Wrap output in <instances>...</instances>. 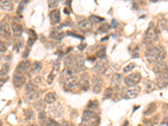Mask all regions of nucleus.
Segmentation results:
<instances>
[{
  "label": "nucleus",
  "instance_id": "obj_1",
  "mask_svg": "<svg viewBox=\"0 0 168 126\" xmlns=\"http://www.w3.org/2000/svg\"><path fill=\"white\" fill-rule=\"evenodd\" d=\"M166 51L162 46H151L145 51V57L150 63H159L165 58Z\"/></svg>",
  "mask_w": 168,
  "mask_h": 126
},
{
  "label": "nucleus",
  "instance_id": "obj_2",
  "mask_svg": "<svg viewBox=\"0 0 168 126\" xmlns=\"http://www.w3.org/2000/svg\"><path fill=\"white\" fill-rule=\"evenodd\" d=\"M40 97V91L37 84L34 81H30L25 87V98L29 101H36Z\"/></svg>",
  "mask_w": 168,
  "mask_h": 126
},
{
  "label": "nucleus",
  "instance_id": "obj_3",
  "mask_svg": "<svg viewBox=\"0 0 168 126\" xmlns=\"http://www.w3.org/2000/svg\"><path fill=\"white\" fill-rule=\"evenodd\" d=\"M158 39V32L156 31L155 25L153 23L149 24V27L147 28L144 37V43L146 46H152V44L155 42Z\"/></svg>",
  "mask_w": 168,
  "mask_h": 126
},
{
  "label": "nucleus",
  "instance_id": "obj_4",
  "mask_svg": "<svg viewBox=\"0 0 168 126\" xmlns=\"http://www.w3.org/2000/svg\"><path fill=\"white\" fill-rule=\"evenodd\" d=\"M141 80V75L139 73H131L130 75H128L125 78V84L129 88L136 87V85Z\"/></svg>",
  "mask_w": 168,
  "mask_h": 126
},
{
  "label": "nucleus",
  "instance_id": "obj_5",
  "mask_svg": "<svg viewBox=\"0 0 168 126\" xmlns=\"http://www.w3.org/2000/svg\"><path fill=\"white\" fill-rule=\"evenodd\" d=\"M78 72H79V71L76 68V67H73V66H67V67H65V69L63 70V72H62L61 76H60V81H61L62 83H64L65 81L68 79V78L75 77V75H76Z\"/></svg>",
  "mask_w": 168,
  "mask_h": 126
},
{
  "label": "nucleus",
  "instance_id": "obj_6",
  "mask_svg": "<svg viewBox=\"0 0 168 126\" xmlns=\"http://www.w3.org/2000/svg\"><path fill=\"white\" fill-rule=\"evenodd\" d=\"M109 68V62L106 59H100L98 61L96 65L94 67V72L96 73V75H103L106 73V71Z\"/></svg>",
  "mask_w": 168,
  "mask_h": 126
},
{
  "label": "nucleus",
  "instance_id": "obj_7",
  "mask_svg": "<svg viewBox=\"0 0 168 126\" xmlns=\"http://www.w3.org/2000/svg\"><path fill=\"white\" fill-rule=\"evenodd\" d=\"M140 92V87H133L130 88L123 90L121 95H122V98L125 99H133L139 95Z\"/></svg>",
  "mask_w": 168,
  "mask_h": 126
},
{
  "label": "nucleus",
  "instance_id": "obj_8",
  "mask_svg": "<svg viewBox=\"0 0 168 126\" xmlns=\"http://www.w3.org/2000/svg\"><path fill=\"white\" fill-rule=\"evenodd\" d=\"M92 86H93V92L94 93H100L103 88V79L99 75H94L92 78Z\"/></svg>",
  "mask_w": 168,
  "mask_h": 126
},
{
  "label": "nucleus",
  "instance_id": "obj_9",
  "mask_svg": "<svg viewBox=\"0 0 168 126\" xmlns=\"http://www.w3.org/2000/svg\"><path fill=\"white\" fill-rule=\"evenodd\" d=\"M78 86H79V80L76 76L68 78L63 83V88L66 91H72Z\"/></svg>",
  "mask_w": 168,
  "mask_h": 126
},
{
  "label": "nucleus",
  "instance_id": "obj_10",
  "mask_svg": "<svg viewBox=\"0 0 168 126\" xmlns=\"http://www.w3.org/2000/svg\"><path fill=\"white\" fill-rule=\"evenodd\" d=\"M13 86L16 88H20L22 87H24V84L26 83V78L24 77V74L15 71V73L13 74Z\"/></svg>",
  "mask_w": 168,
  "mask_h": 126
},
{
  "label": "nucleus",
  "instance_id": "obj_11",
  "mask_svg": "<svg viewBox=\"0 0 168 126\" xmlns=\"http://www.w3.org/2000/svg\"><path fill=\"white\" fill-rule=\"evenodd\" d=\"M156 85L160 89L165 88L168 86V73H163V74L157 75Z\"/></svg>",
  "mask_w": 168,
  "mask_h": 126
},
{
  "label": "nucleus",
  "instance_id": "obj_12",
  "mask_svg": "<svg viewBox=\"0 0 168 126\" xmlns=\"http://www.w3.org/2000/svg\"><path fill=\"white\" fill-rule=\"evenodd\" d=\"M79 86L84 91H88L90 88V78L88 73H83L79 79Z\"/></svg>",
  "mask_w": 168,
  "mask_h": 126
},
{
  "label": "nucleus",
  "instance_id": "obj_13",
  "mask_svg": "<svg viewBox=\"0 0 168 126\" xmlns=\"http://www.w3.org/2000/svg\"><path fill=\"white\" fill-rule=\"evenodd\" d=\"M75 67L78 71H85V58L82 54H78L75 58Z\"/></svg>",
  "mask_w": 168,
  "mask_h": 126
},
{
  "label": "nucleus",
  "instance_id": "obj_14",
  "mask_svg": "<svg viewBox=\"0 0 168 126\" xmlns=\"http://www.w3.org/2000/svg\"><path fill=\"white\" fill-rule=\"evenodd\" d=\"M154 73L156 75L163 74V73H168V63L165 62H160L157 63V65L154 67Z\"/></svg>",
  "mask_w": 168,
  "mask_h": 126
},
{
  "label": "nucleus",
  "instance_id": "obj_15",
  "mask_svg": "<svg viewBox=\"0 0 168 126\" xmlns=\"http://www.w3.org/2000/svg\"><path fill=\"white\" fill-rule=\"evenodd\" d=\"M0 36L8 39L11 36L10 27L7 23H0Z\"/></svg>",
  "mask_w": 168,
  "mask_h": 126
},
{
  "label": "nucleus",
  "instance_id": "obj_16",
  "mask_svg": "<svg viewBox=\"0 0 168 126\" xmlns=\"http://www.w3.org/2000/svg\"><path fill=\"white\" fill-rule=\"evenodd\" d=\"M30 67H31V63L29 61H23V62H19V65L17 66L16 72L24 74L30 69Z\"/></svg>",
  "mask_w": 168,
  "mask_h": 126
},
{
  "label": "nucleus",
  "instance_id": "obj_17",
  "mask_svg": "<svg viewBox=\"0 0 168 126\" xmlns=\"http://www.w3.org/2000/svg\"><path fill=\"white\" fill-rule=\"evenodd\" d=\"M50 19H51V24H53V25L57 24L59 22L61 21V14H60V10L58 8H55V9L51 11Z\"/></svg>",
  "mask_w": 168,
  "mask_h": 126
},
{
  "label": "nucleus",
  "instance_id": "obj_18",
  "mask_svg": "<svg viewBox=\"0 0 168 126\" xmlns=\"http://www.w3.org/2000/svg\"><path fill=\"white\" fill-rule=\"evenodd\" d=\"M78 26H79V29H80L83 32L88 33L89 32L90 30H92V27H93V24L91 23L89 20H82L78 23Z\"/></svg>",
  "mask_w": 168,
  "mask_h": 126
},
{
  "label": "nucleus",
  "instance_id": "obj_19",
  "mask_svg": "<svg viewBox=\"0 0 168 126\" xmlns=\"http://www.w3.org/2000/svg\"><path fill=\"white\" fill-rule=\"evenodd\" d=\"M83 119H85V120H96V119H98V115L94 111L86 109L83 111Z\"/></svg>",
  "mask_w": 168,
  "mask_h": 126
},
{
  "label": "nucleus",
  "instance_id": "obj_20",
  "mask_svg": "<svg viewBox=\"0 0 168 126\" xmlns=\"http://www.w3.org/2000/svg\"><path fill=\"white\" fill-rule=\"evenodd\" d=\"M12 30H13V35L15 37H19L20 35H22L23 33V27H22L21 24H18V23H15V22H13L12 24Z\"/></svg>",
  "mask_w": 168,
  "mask_h": 126
},
{
  "label": "nucleus",
  "instance_id": "obj_21",
  "mask_svg": "<svg viewBox=\"0 0 168 126\" xmlns=\"http://www.w3.org/2000/svg\"><path fill=\"white\" fill-rule=\"evenodd\" d=\"M156 108H157L156 103H150V104L145 108V109L144 110V114L145 116L152 115V114L155 112Z\"/></svg>",
  "mask_w": 168,
  "mask_h": 126
},
{
  "label": "nucleus",
  "instance_id": "obj_22",
  "mask_svg": "<svg viewBox=\"0 0 168 126\" xmlns=\"http://www.w3.org/2000/svg\"><path fill=\"white\" fill-rule=\"evenodd\" d=\"M0 8L6 11H12L13 8V4L8 0H0Z\"/></svg>",
  "mask_w": 168,
  "mask_h": 126
},
{
  "label": "nucleus",
  "instance_id": "obj_23",
  "mask_svg": "<svg viewBox=\"0 0 168 126\" xmlns=\"http://www.w3.org/2000/svg\"><path fill=\"white\" fill-rule=\"evenodd\" d=\"M50 112H51L54 116L56 117H60L62 116V113H63V110H62V106L60 104H56L52 106V107L50 108Z\"/></svg>",
  "mask_w": 168,
  "mask_h": 126
},
{
  "label": "nucleus",
  "instance_id": "obj_24",
  "mask_svg": "<svg viewBox=\"0 0 168 126\" xmlns=\"http://www.w3.org/2000/svg\"><path fill=\"white\" fill-rule=\"evenodd\" d=\"M42 69V65L40 62H35L32 64L31 67H30V73L32 75H36L38 73H40V71Z\"/></svg>",
  "mask_w": 168,
  "mask_h": 126
},
{
  "label": "nucleus",
  "instance_id": "obj_25",
  "mask_svg": "<svg viewBox=\"0 0 168 126\" xmlns=\"http://www.w3.org/2000/svg\"><path fill=\"white\" fill-rule=\"evenodd\" d=\"M122 75L121 74H119V73H116L115 75L112 77V80H111V84H112L113 87L115 88H117V87L120 86V84L122 82Z\"/></svg>",
  "mask_w": 168,
  "mask_h": 126
},
{
  "label": "nucleus",
  "instance_id": "obj_26",
  "mask_svg": "<svg viewBox=\"0 0 168 126\" xmlns=\"http://www.w3.org/2000/svg\"><path fill=\"white\" fill-rule=\"evenodd\" d=\"M56 94L55 93H48L45 96V102L46 103H53L56 102Z\"/></svg>",
  "mask_w": 168,
  "mask_h": 126
},
{
  "label": "nucleus",
  "instance_id": "obj_27",
  "mask_svg": "<svg viewBox=\"0 0 168 126\" xmlns=\"http://www.w3.org/2000/svg\"><path fill=\"white\" fill-rule=\"evenodd\" d=\"M38 120H39V123L41 126H43L44 124H46V122H47V116H46V113L44 111H40L39 112V114H38Z\"/></svg>",
  "mask_w": 168,
  "mask_h": 126
},
{
  "label": "nucleus",
  "instance_id": "obj_28",
  "mask_svg": "<svg viewBox=\"0 0 168 126\" xmlns=\"http://www.w3.org/2000/svg\"><path fill=\"white\" fill-rule=\"evenodd\" d=\"M34 108H35V109L40 112V111H44L45 110V102L42 101V100H36L35 103H34V104H33Z\"/></svg>",
  "mask_w": 168,
  "mask_h": 126
},
{
  "label": "nucleus",
  "instance_id": "obj_29",
  "mask_svg": "<svg viewBox=\"0 0 168 126\" xmlns=\"http://www.w3.org/2000/svg\"><path fill=\"white\" fill-rule=\"evenodd\" d=\"M34 112L31 108H26L24 110V118L26 121L32 120L34 118Z\"/></svg>",
  "mask_w": 168,
  "mask_h": 126
},
{
  "label": "nucleus",
  "instance_id": "obj_30",
  "mask_svg": "<svg viewBox=\"0 0 168 126\" xmlns=\"http://www.w3.org/2000/svg\"><path fill=\"white\" fill-rule=\"evenodd\" d=\"M52 39L54 40H62V38L64 37V33L63 32H59V31H52L50 35Z\"/></svg>",
  "mask_w": 168,
  "mask_h": 126
},
{
  "label": "nucleus",
  "instance_id": "obj_31",
  "mask_svg": "<svg viewBox=\"0 0 168 126\" xmlns=\"http://www.w3.org/2000/svg\"><path fill=\"white\" fill-rule=\"evenodd\" d=\"M97 57H99V59H103L106 56V47L105 46H101L100 48L98 50L96 53Z\"/></svg>",
  "mask_w": 168,
  "mask_h": 126
},
{
  "label": "nucleus",
  "instance_id": "obj_32",
  "mask_svg": "<svg viewBox=\"0 0 168 126\" xmlns=\"http://www.w3.org/2000/svg\"><path fill=\"white\" fill-rule=\"evenodd\" d=\"M99 108V103L96 100H94V101H89V103L87 105V109L92 110V111H94V110L97 109Z\"/></svg>",
  "mask_w": 168,
  "mask_h": 126
},
{
  "label": "nucleus",
  "instance_id": "obj_33",
  "mask_svg": "<svg viewBox=\"0 0 168 126\" xmlns=\"http://www.w3.org/2000/svg\"><path fill=\"white\" fill-rule=\"evenodd\" d=\"M98 119L96 120H85V119H83L82 123H80L79 126H97V122Z\"/></svg>",
  "mask_w": 168,
  "mask_h": 126
},
{
  "label": "nucleus",
  "instance_id": "obj_34",
  "mask_svg": "<svg viewBox=\"0 0 168 126\" xmlns=\"http://www.w3.org/2000/svg\"><path fill=\"white\" fill-rule=\"evenodd\" d=\"M159 29L161 30L168 31V19L160 20V23H159Z\"/></svg>",
  "mask_w": 168,
  "mask_h": 126
},
{
  "label": "nucleus",
  "instance_id": "obj_35",
  "mask_svg": "<svg viewBox=\"0 0 168 126\" xmlns=\"http://www.w3.org/2000/svg\"><path fill=\"white\" fill-rule=\"evenodd\" d=\"M113 95V89L111 88H108L105 89L104 94V99H108V98H110Z\"/></svg>",
  "mask_w": 168,
  "mask_h": 126
},
{
  "label": "nucleus",
  "instance_id": "obj_36",
  "mask_svg": "<svg viewBox=\"0 0 168 126\" xmlns=\"http://www.w3.org/2000/svg\"><path fill=\"white\" fill-rule=\"evenodd\" d=\"M27 3H28V1H27V0L26 1H21V2L19 3V7H18V13H19V14H21Z\"/></svg>",
  "mask_w": 168,
  "mask_h": 126
},
{
  "label": "nucleus",
  "instance_id": "obj_37",
  "mask_svg": "<svg viewBox=\"0 0 168 126\" xmlns=\"http://www.w3.org/2000/svg\"><path fill=\"white\" fill-rule=\"evenodd\" d=\"M135 67V63H133V62H132V63H130V64L127 65V66L124 68L123 72L125 73H130L131 71H132Z\"/></svg>",
  "mask_w": 168,
  "mask_h": 126
},
{
  "label": "nucleus",
  "instance_id": "obj_38",
  "mask_svg": "<svg viewBox=\"0 0 168 126\" xmlns=\"http://www.w3.org/2000/svg\"><path fill=\"white\" fill-rule=\"evenodd\" d=\"M109 28L110 26L108 24H102L101 26L99 27V30H98V31L100 33H106L108 30H109Z\"/></svg>",
  "mask_w": 168,
  "mask_h": 126
},
{
  "label": "nucleus",
  "instance_id": "obj_39",
  "mask_svg": "<svg viewBox=\"0 0 168 126\" xmlns=\"http://www.w3.org/2000/svg\"><path fill=\"white\" fill-rule=\"evenodd\" d=\"M89 21H90L91 23H92V22H94V23H99V22L104 21V19H103L101 17L93 15V16H91L90 18H89Z\"/></svg>",
  "mask_w": 168,
  "mask_h": 126
},
{
  "label": "nucleus",
  "instance_id": "obj_40",
  "mask_svg": "<svg viewBox=\"0 0 168 126\" xmlns=\"http://www.w3.org/2000/svg\"><path fill=\"white\" fill-rule=\"evenodd\" d=\"M46 126H60V124H59L58 122H56L55 119H53V118H49L48 120H47V122H46V124H45Z\"/></svg>",
  "mask_w": 168,
  "mask_h": 126
},
{
  "label": "nucleus",
  "instance_id": "obj_41",
  "mask_svg": "<svg viewBox=\"0 0 168 126\" xmlns=\"http://www.w3.org/2000/svg\"><path fill=\"white\" fill-rule=\"evenodd\" d=\"M8 67H9L8 64L3 65V68L0 70V76H5L8 72Z\"/></svg>",
  "mask_w": 168,
  "mask_h": 126
},
{
  "label": "nucleus",
  "instance_id": "obj_42",
  "mask_svg": "<svg viewBox=\"0 0 168 126\" xmlns=\"http://www.w3.org/2000/svg\"><path fill=\"white\" fill-rule=\"evenodd\" d=\"M6 50H7L6 46L3 44V41L0 40V52H5Z\"/></svg>",
  "mask_w": 168,
  "mask_h": 126
},
{
  "label": "nucleus",
  "instance_id": "obj_43",
  "mask_svg": "<svg viewBox=\"0 0 168 126\" xmlns=\"http://www.w3.org/2000/svg\"><path fill=\"white\" fill-rule=\"evenodd\" d=\"M49 5H50V8H55V7L58 5V2H56V1H50L49 2Z\"/></svg>",
  "mask_w": 168,
  "mask_h": 126
},
{
  "label": "nucleus",
  "instance_id": "obj_44",
  "mask_svg": "<svg viewBox=\"0 0 168 126\" xmlns=\"http://www.w3.org/2000/svg\"><path fill=\"white\" fill-rule=\"evenodd\" d=\"M86 46H87V45H86V44L82 43L81 45H79V46H78V49H79L80 51H83V50H85Z\"/></svg>",
  "mask_w": 168,
  "mask_h": 126
},
{
  "label": "nucleus",
  "instance_id": "obj_45",
  "mask_svg": "<svg viewBox=\"0 0 168 126\" xmlns=\"http://www.w3.org/2000/svg\"><path fill=\"white\" fill-rule=\"evenodd\" d=\"M117 26H118L117 22H116V20H115V19H114V20L112 21V25H111V27H113L114 29H115V28H116Z\"/></svg>",
  "mask_w": 168,
  "mask_h": 126
},
{
  "label": "nucleus",
  "instance_id": "obj_46",
  "mask_svg": "<svg viewBox=\"0 0 168 126\" xmlns=\"http://www.w3.org/2000/svg\"><path fill=\"white\" fill-rule=\"evenodd\" d=\"M162 124H165L166 126H168V117L167 118H165L164 119H163Z\"/></svg>",
  "mask_w": 168,
  "mask_h": 126
},
{
  "label": "nucleus",
  "instance_id": "obj_47",
  "mask_svg": "<svg viewBox=\"0 0 168 126\" xmlns=\"http://www.w3.org/2000/svg\"><path fill=\"white\" fill-rule=\"evenodd\" d=\"M63 126H74L72 123H65V124H63Z\"/></svg>",
  "mask_w": 168,
  "mask_h": 126
},
{
  "label": "nucleus",
  "instance_id": "obj_48",
  "mask_svg": "<svg viewBox=\"0 0 168 126\" xmlns=\"http://www.w3.org/2000/svg\"><path fill=\"white\" fill-rule=\"evenodd\" d=\"M27 126H38V125L35 123H29V124H28Z\"/></svg>",
  "mask_w": 168,
  "mask_h": 126
},
{
  "label": "nucleus",
  "instance_id": "obj_49",
  "mask_svg": "<svg viewBox=\"0 0 168 126\" xmlns=\"http://www.w3.org/2000/svg\"><path fill=\"white\" fill-rule=\"evenodd\" d=\"M123 126H128V122H125V123Z\"/></svg>",
  "mask_w": 168,
  "mask_h": 126
},
{
  "label": "nucleus",
  "instance_id": "obj_50",
  "mask_svg": "<svg viewBox=\"0 0 168 126\" xmlns=\"http://www.w3.org/2000/svg\"><path fill=\"white\" fill-rule=\"evenodd\" d=\"M0 126H3V123L1 122V120H0Z\"/></svg>",
  "mask_w": 168,
  "mask_h": 126
},
{
  "label": "nucleus",
  "instance_id": "obj_51",
  "mask_svg": "<svg viewBox=\"0 0 168 126\" xmlns=\"http://www.w3.org/2000/svg\"><path fill=\"white\" fill-rule=\"evenodd\" d=\"M0 59H1V57H0Z\"/></svg>",
  "mask_w": 168,
  "mask_h": 126
}]
</instances>
